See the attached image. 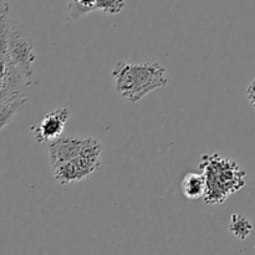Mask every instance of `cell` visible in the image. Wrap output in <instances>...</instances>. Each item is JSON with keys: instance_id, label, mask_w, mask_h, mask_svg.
<instances>
[{"instance_id": "cell-2", "label": "cell", "mask_w": 255, "mask_h": 255, "mask_svg": "<svg viewBox=\"0 0 255 255\" xmlns=\"http://www.w3.org/2000/svg\"><path fill=\"white\" fill-rule=\"evenodd\" d=\"M208 163L204 167L207 192L204 199L209 204H218L244 186V172L233 162L214 156H206Z\"/></svg>"}, {"instance_id": "cell-6", "label": "cell", "mask_w": 255, "mask_h": 255, "mask_svg": "<svg viewBox=\"0 0 255 255\" xmlns=\"http://www.w3.org/2000/svg\"><path fill=\"white\" fill-rule=\"evenodd\" d=\"M29 99L26 95H16V96L1 99V111H0V121H1V131L11 124L14 117L26 106Z\"/></svg>"}, {"instance_id": "cell-5", "label": "cell", "mask_w": 255, "mask_h": 255, "mask_svg": "<svg viewBox=\"0 0 255 255\" xmlns=\"http://www.w3.org/2000/svg\"><path fill=\"white\" fill-rule=\"evenodd\" d=\"M70 119V111L66 107H61L55 111L49 112L41 122L30 127V131L34 133L37 143L52 142L61 137L65 126Z\"/></svg>"}, {"instance_id": "cell-4", "label": "cell", "mask_w": 255, "mask_h": 255, "mask_svg": "<svg viewBox=\"0 0 255 255\" xmlns=\"http://www.w3.org/2000/svg\"><path fill=\"white\" fill-rule=\"evenodd\" d=\"M101 153L102 152H94L82 154L72 161L55 167L52 168L55 181L60 186H71L86 181L101 167Z\"/></svg>"}, {"instance_id": "cell-9", "label": "cell", "mask_w": 255, "mask_h": 255, "mask_svg": "<svg viewBox=\"0 0 255 255\" xmlns=\"http://www.w3.org/2000/svg\"><path fill=\"white\" fill-rule=\"evenodd\" d=\"M97 0H70L67 4V12L71 19H80L92 11H96Z\"/></svg>"}, {"instance_id": "cell-11", "label": "cell", "mask_w": 255, "mask_h": 255, "mask_svg": "<svg viewBox=\"0 0 255 255\" xmlns=\"http://www.w3.org/2000/svg\"><path fill=\"white\" fill-rule=\"evenodd\" d=\"M248 97H249V100H251L252 105H253L254 109H255V79H254V81L251 84V86L248 87Z\"/></svg>"}, {"instance_id": "cell-10", "label": "cell", "mask_w": 255, "mask_h": 255, "mask_svg": "<svg viewBox=\"0 0 255 255\" xmlns=\"http://www.w3.org/2000/svg\"><path fill=\"white\" fill-rule=\"evenodd\" d=\"M125 7V0H97L96 9L107 14L116 15L122 12Z\"/></svg>"}, {"instance_id": "cell-8", "label": "cell", "mask_w": 255, "mask_h": 255, "mask_svg": "<svg viewBox=\"0 0 255 255\" xmlns=\"http://www.w3.org/2000/svg\"><path fill=\"white\" fill-rule=\"evenodd\" d=\"M229 231L233 233L234 237L244 241L251 236L252 231H253V223L246 217L234 213L232 216L231 224H229Z\"/></svg>"}, {"instance_id": "cell-1", "label": "cell", "mask_w": 255, "mask_h": 255, "mask_svg": "<svg viewBox=\"0 0 255 255\" xmlns=\"http://www.w3.org/2000/svg\"><path fill=\"white\" fill-rule=\"evenodd\" d=\"M166 70L159 62L128 64L117 62L112 70L115 89L121 97L136 104L144 96L159 87H164L168 80L164 76Z\"/></svg>"}, {"instance_id": "cell-3", "label": "cell", "mask_w": 255, "mask_h": 255, "mask_svg": "<svg viewBox=\"0 0 255 255\" xmlns=\"http://www.w3.org/2000/svg\"><path fill=\"white\" fill-rule=\"evenodd\" d=\"M50 167L55 168L57 166L72 161L82 154L102 152L101 142L96 138H79V137H59L55 141L50 142L49 147Z\"/></svg>"}, {"instance_id": "cell-7", "label": "cell", "mask_w": 255, "mask_h": 255, "mask_svg": "<svg viewBox=\"0 0 255 255\" xmlns=\"http://www.w3.org/2000/svg\"><path fill=\"white\" fill-rule=\"evenodd\" d=\"M182 192L188 199H198L206 196L207 179L204 174L188 173L182 181Z\"/></svg>"}]
</instances>
